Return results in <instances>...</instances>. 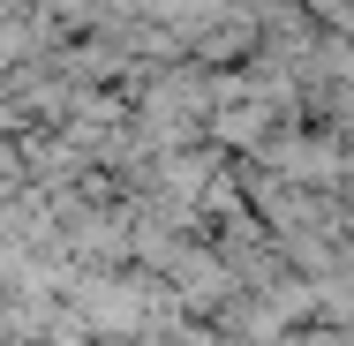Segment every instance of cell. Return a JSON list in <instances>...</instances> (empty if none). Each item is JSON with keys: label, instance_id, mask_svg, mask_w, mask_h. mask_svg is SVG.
I'll use <instances>...</instances> for the list:
<instances>
[{"label": "cell", "instance_id": "6da1fadb", "mask_svg": "<svg viewBox=\"0 0 354 346\" xmlns=\"http://www.w3.org/2000/svg\"><path fill=\"white\" fill-rule=\"evenodd\" d=\"M151 309H158V294H151L143 278H113V271L75 278V324H83V331H106V339L129 346L143 324H151Z\"/></svg>", "mask_w": 354, "mask_h": 346}]
</instances>
